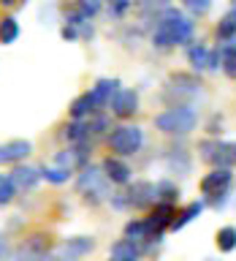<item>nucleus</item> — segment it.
Here are the masks:
<instances>
[{"instance_id": "24", "label": "nucleus", "mask_w": 236, "mask_h": 261, "mask_svg": "<svg viewBox=\"0 0 236 261\" xmlns=\"http://www.w3.org/2000/svg\"><path fill=\"white\" fill-rule=\"evenodd\" d=\"M19 38V22L14 16H3L0 19V44H14Z\"/></svg>"}, {"instance_id": "22", "label": "nucleus", "mask_w": 236, "mask_h": 261, "mask_svg": "<svg viewBox=\"0 0 236 261\" xmlns=\"http://www.w3.org/2000/svg\"><path fill=\"white\" fill-rule=\"evenodd\" d=\"M217 55H220V65H223V71L231 79H236V44H223V49H220Z\"/></svg>"}, {"instance_id": "10", "label": "nucleus", "mask_w": 236, "mask_h": 261, "mask_svg": "<svg viewBox=\"0 0 236 261\" xmlns=\"http://www.w3.org/2000/svg\"><path fill=\"white\" fill-rule=\"evenodd\" d=\"M49 253V242L44 237H30V240H24L19 248L14 253V261H41Z\"/></svg>"}, {"instance_id": "2", "label": "nucleus", "mask_w": 236, "mask_h": 261, "mask_svg": "<svg viewBox=\"0 0 236 261\" xmlns=\"http://www.w3.org/2000/svg\"><path fill=\"white\" fill-rule=\"evenodd\" d=\"M195 122H198V114H195L193 106L176 103V106H171V109H166L163 114L155 117V128L163 130V134H168V136H185L195 128Z\"/></svg>"}, {"instance_id": "27", "label": "nucleus", "mask_w": 236, "mask_h": 261, "mask_svg": "<svg viewBox=\"0 0 236 261\" xmlns=\"http://www.w3.org/2000/svg\"><path fill=\"white\" fill-rule=\"evenodd\" d=\"M101 11V0H76V16L81 19H90Z\"/></svg>"}, {"instance_id": "5", "label": "nucleus", "mask_w": 236, "mask_h": 261, "mask_svg": "<svg viewBox=\"0 0 236 261\" xmlns=\"http://www.w3.org/2000/svg\"><path fill=\"white\" fill-rule=\"evenodd\" d=\"M201 158L212 163L215 169H231L236 163V144L233 142H217V139H206L198 147Z\"/></svg>"}, {"instance_id": "12", "label": "nucleus", "mask_w": 236, "mask_h": 261, "mask_svg": "<svg viewBox=\"0 0 236 261\" xmlns=\"http://www.w3.org/2000/svg\"><path fill=\"white\" fill-rule=\"evenodd\" d=\"M111 112L117 114V117H133V114L138 112L136 90H120V93L111 98Z\"/></svg>"}, {"instance_id": "23", "label": "nucleus", "mask_w": 236, "mask_h": 261, "mask_svg": "<svg viewBox=\"0 0 236 261\" xmlns=\"http://www.w3.org/2000/svg\"><path fill=\"white\" fill-rule=\"evenodd\" d=\"M215 245L223 253L236 250V226H223V228H220L217 237H215Z\"/></svg>"}, {"instance_id": "8", "label": "nucleus", "mask_w": 236, "mask_h": 261, "mask_svg": "<svg viewBox=\"0 0 236 261\" xmlns=\"http://www.w3.org/2000/svg\"><path fill=\"white\" fill-rule=\"evenodd\" d=\"M95 248V242L90 237H71V240H63L57 248L52 250V256H57L60 261H79L84 258L90 250Z\"/></svg>"}, {"instance_id": "28", "label": "nucleus", "mask_w": 236, "mask_h": 261, "mask_svg": "<svg viewBox=\"0 0 236 261\" xmlns=\"http://www.w3.org/2000/svg\"><path fill=\"white\" fill-rule=\"evenodd\" d=\"M41 177H46L49 182L60 185V182H68L71 171H65V169H60V166H46V169H44V174H41Z\"/></svg>"}, {"instance_id": "14", "label": "nucleus", "mask_w": 236, "mask_h": 261, "mask_svg": "<svg viewBox=\"0 0 236 261\" xmlns=\"http://www.w3.org/2000/svg\"><path fill=\"white\" fill-rule=\"evenodd\" d=\"M120 93V82L117 79H98L95 87L90 90V95H93V103L101 109V106H109L111 98Z\"/></svg>"}, {"instance_id": "32", "label": "nucleus", "mask_w": 236, "mask_h": 261, "mask_svg": "<svg viewBox=\"0 0 236 261\" xmlns=\"http://www.w3.org/2000/svg\"><path fill=\"white\" fill-rule=\"evenodd\" d=\"M41 261H60V258H57V256H52V250H49V253H46V256L41 258Z\"/></svg>"}, {"instance_id": "31", "label": "nucleus", "mask_w": 236, "mask_h": 261, "mask_svg": "<svg viewBox=\"0 0 236 261\" xmlns=\"http://www.w3.org/2000/svg\"><path fill=\"white\" fill-rule=\"evenodd\" d=\"M16 3H22V0H0V6H16Z\"/></svg>"}, {"instance_id": "1", "label": "nucleus", "mask_w": 236, "mask_h": 261, "mask_svg": "<svg viewBox=\"0 0 236 261\" xmlns=\"http://www.w3.org/2000/svg\"><path fill=\"white\" fill-rule=\"evenodd\" d=\"M193 38V22L176 8H163L152 30V44L158 49H171Z\"/></svg>"}, {"instance_id": "18", "label": "nucleus", "mask_w": 236, "mask_h": 261, "mask_svg": "<svg viewBox=\"0 0 236 261\" xmlns=\"http://www.w3.org/2000/svg\"><path fill=\"white\" fill-rule=\"evenodd\" d=\"M11 182L16 188H36L41 182V171L33 169V166H16L11 171Z\"/></svg>"}, {"instance_id": "30", "label": "nucleus", "mask_w": 236, "mask_h": 261, "mask_svg": "<svg viewBox=\"0 0 236 261\" xmlns=\"http://www.w3.org/2000/svg\"><path fill=\"white\" fill-rule=\"evenodd\" d=\"M185 8H187L190 14L201 16V14H206L209 8H212V0H185Z\"/></svg>"}, {"instance_id": "15", "label": "nucleus", "mask_w": 236, "mask_h": 261, "mask_svg": "<svg viewBox=\"0 0 236 261\" xmlns=\"http://www.w3.org/2000/svg\"><path fill=\"white\" fill-rule=\"evenodd\" d=\"M101 171H103V177L109 179V182H114V185H128V179H130L128 163H122L120 158H111V155L103 161Z\"/></svg>"}, {"instance_id": "26", "label": "nucleus", "mask_w": 236, "mask_h": 261, "mask_svg": "<svg viewBox=\"0 0 236 261\" xmlns=\"http://www.w3.org/2000/svg\"><path fill=\"white\" fill-rule=\"evenodd\" d=\"M155 193H158V199H163L160 204H174L179 196V188L174 182H168V179H163V182L155 185Z\"/></svg>"}, {"instance_id": "33", "label": "nucleus", "mask_w": 236, "mask_h": 261, "mask_svg": "<svg viewBox=\"0 0 236 261\" xmlns=\"http://www.w3.org/2000/svg\"><path fill=\"white\" fill-rule=\"evenodd\" d=\"M6 256V245H3V237H0V258Z\"/></svg>"}, {"instance_id": "25", "label": "nucleus", "mask_w": 236, "mask_h": 261, "mask_svg": "<svg viewBox=\"0 0 236 261\" xmlns=\"http://www.w3.org/2000/svg\"><path fill=\"white\" fill-rule=\"evenodd\" d=\"M125 240L130 242H141V240H150V231H146V223L144 220H130V223L125 226Z\"/></svg>"}, {"instance_id": "3", "label": "nucleus", "mask_w": 236, "mask_h": 261, "mask_svg": "<svg viewBox=\"0 0 236 261\" xmlns=\"http://www.w3.org/2000/svg\"><path fill=\"white\" fill-rule=\"evenodd\" d=\"M76 188H79V193L84 196L90 204H101L106 199H111L109 179H106L103 171L95 169V166H84V169H81V174L76 179Z\"/></svg>"}, {"instance_id": "20", "label": "nucleus", "mask_w": 236, "mask_h": 261, "mask_svg": "<svg viewBox=\"0 0 236 261\" xmlns=\"http://www.w3.org/2000/svg\"><path fill=\"white\" fill-rule=\"evenodd\" d=\"M203 212V201H193V204H187V207L179 212V215L174 218V223H171V228H174V231H179V228H185L187 223H193L195 218H198Z\"/></svg>"}, {"instance_id": "13", "label": "nucleus", "mask_w": 236, "mask_h": 261, "mask_svg": "<svg viewBox=\"0 0 236 261\" xmlns=\"http://www.w3.org/2000/svg\"><path fill=\"white\" fill-rule=\"evenodd\" d=\"M33 150V144L27 139H11V142L0 144V163H19L22 158H27Z\"/></svg>"}, {"instance_id": "4", "label": "nucleus", "mask_w": 236, "mask_h": 261, "mask_svg": "<svg viewBox=\"0 0 236 261\" xmlns=\"http://www.w3.org/2000/svg\"><path fill=\"white\" fill-rule=\"evenodd\" d=\"M158 201V193H155V185L146 182V179H138L128 188L125 193L120 196H111V204L114 207H133V210H144V207H152Z\"/></svg>"}, {"instance_id": "34", "label": "nucleus", "mask_w": 236, "mask_h": 261, "mask_svg": "<svg viewBox=\"0 0 236 261\" xmlns=\"http://www.w3.org/2000/svg\"><path fill=\"white\" fill-rule=\"evenodd\" d=\"M203 261H217V258H203Z\"/></svg>"}, {"instance_id": "29", "label": "nucleus", "mask_w": 236, "mask_h": 261, "mask_svg": "<svg viewBox=\"0 0 236 261\" xmlns=\"http://www.w3.org/2000/svg\"><path fill=\"white\" fill-rule=\"evenodd\" d=\"M16 193V185L11 182V177H0V204H8Z\"/></svg>"}, {"instance_id": "21", "label": "nucleus", "mask_w": 236, "mask_h": 261, "mask_svg": "<svg viewBox=\"0 0 236 261\" xmlns=\"http://www.w3.org/2000/svg\"><path fill=\"white\" fill-rule=\"evenodd\" d=\"M233 36H236V3H233V8L217 24V38L220 41H231Z\"/></svg>"}, {"instance_id": "11", "label": "nucleus", "mask_w": 236, "mask_h": 261, "mask_svg": "<svg viewBox=\"0 0 236 261\" xmlns=\"http://www.w3.org/2000/svg\"><path fill=\"white\" fill-rule=\"evenodd\" d=\"M187 60H190V65H193L195 71H215L217 65H220V55L198 44V46H190Z\"/></svg>"}, {"instance_id": "7", "label": "nucleus", "mask_w": 236, "mask_h": 261, "mask_svg": "<svg viewBox=\"0 0 236 261\" xmlns=\"http://www.w3.org/2000/svg\"><path fill=\"white\" fill-rule=\"evenodd\" d=\"M231 169H212L206 177L201 179V193L209 196L212 201L223 199V196H228V188H231Z\"/></svg>"}, {"instance_id": "35", "label": "nucleus", "mask_w": 236, "mask_h": 261, "mask_svg": "<svg viewBox=\"0 0 236 261\" xmlns=\"http://www.w3.org/2000/svg\"><path fill=\"white\" fill-rule=\"evenodd\" d=\"M233 3H236V0H233Z\"/></svg>"}, {"instance_id": "9", "label": "nucleus", "mask_w": 236, "mask_h": 261, "mask_svg": "<svg viewBox=\"0 0 236 261\" xmlns=\"http://www.w3.org/2000/svg\"><path fill=\"white\" fill-rule=\"evenodd\" d=\"M174 218H176L174 204H155L152 215L144 220V223H146V231H150V240L155 237V242H158L160 237H163V231H166V228H171Z\"/></svg>"}, {"instance_id": "19", "label": "nucleus", "mask_w": 236, "mask_h": 261, "mask_svg": "<svg viewBox=\"0 0 236 261\" xmlns=\"http://www.w3.org/2000/svg\"><path fill=\"white\" fill-rule=\"evenodd\" d=\"M95 112H98V106L93 103V95H90V93L79 95L76 101L71 103V117L76 120V122H79V120H84L87 114H95Z\"/></svg>"}, {"instance_id": "17", "label": "nucleus", "mask_w": 236, "mask_h": 261, "mask_svg": "<svg viewBox=\"0 0 236 261\" xmlns=\"http://www.w3.org/2000/svg\"><path fill=\"white\" fill-rule=\"evenodd\" d=\"M111 261H138L141 258V248L130 240H120L111 245V253H109Z\"/></svg>"}, {"instance_id": "16", "label": "nucleus", "mask_w": 236, "mask_h": 261, "mask_svg": "<svg viewBox=\"0 0 236 261\" xmlns=\"http://www.w3.org/2000/svg\"><path fill=\"white\" fill-rule=\"evenodd\" d=\"M87 163V150L84 144H76V147H68V150H63L60 155H57V166L65 169V171H73V169H84Z\"/></svg>"}, {"instance_id": "6", "label": "nucleus", "mask_w": 236, "mask_h": 261, "mask_svg": "<svg viewBox=\"0 0 236 261\" xmlns=\"http://www.w3.org/2000/svg\"><path fill=\"white\" fill-rule=\"evenodd\" d=\"M144 144V130L136 125H120L109 134V147L117 155H133Z\"/></svg>"}]
</instances>
